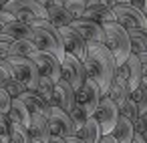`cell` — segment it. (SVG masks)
<instances>
[{"label":"cell","instance_id":"6da1fadb","mask_svg":"<svg viewBox=\"0 0 147 143\" xmlns=\"http://www.w3.org/2000/svg\"><path fill=\"white\" fill-rule=\"evenodd\" d=\"M85 69H87V77L91 81H95L101 89V95H105L109 89V83L115 77L117 65H115L113 55L109 53V49L103 42H89Z\"/></svg>","mask_w":147,"mask_h":143},{"label":"cell","instance_id":"7a4b0ae2","mask_svg":"<svg viewBox=\"0 0 147 143\" xmlns=\"http://www.w3.org/2000/svg\"><path fill=\"white\" fill-rule=\"evenodd\" d=\"M30 24H32V38H30L32 45H34L38 51L53 53L59 61H63V57H65V47H63L59 28L53 26L49 20H34V22H30Z\"/></svg>","mask_w":147,"mask_h":143},{"label":"cell","instance_id":"3957f363","mask_svg":"<svg viewBox=\"0 0 147 143\" xmlns=\"http://www.w3.org/2000/svg\"><path fill=\"white\" fill-rule=\"evenodd\" d=\"M103 45L109 49V53L115 59V65H121L131 55V40L129 32L117 24V22H105L103 24Z\"/></svg>","mask_w":147,"mask_h":143},{"label":"cell","instance_id":"277c9868","mask_svg":"<svg viewBox=\"0 0 147 143\" xmlns=\"http://www.w3.org/2000/svg\"><path fill=\"white\" fill-rule=\"evenodd\" d=\"M4 10L24 22H34V20H47V8L40 6L36 0H8L4 4Z\"/></svg>","mask_w":147,"mask_h":143},{"label":"cell","instance_id":"5b68a950","mask_svg":"<svg viewBox=\"0 0 147 143\" xmlns=\"http://www.w3.org/2000/svg\"><path fill=\"white\" fill-rule=\"evenodd\" d=\"M8 65H10V71H12V77L16 81H20L26 91H34L36 83H38V69L36 65L28 59V57H8L6 59Z\"/></svg>","mask_w":147,"mask_h":143},{"label":"cell","instance_id":"8992f818","mask_svg":"<svg viewBox=\"0 0 147 143\" xmlns=\"http://www.w3.org/2000/svg\"><path fill=\"white\" fill-rule=\"evenodd\" d=\"M61 79H63V81H67L75 91H79V89H81V85L89 79V77H87L85 63H83V61H79L77 57H73V55L65 53V57H63V61H61Z\"/></svg>","mask_w":147,"mask_h":143},{"label":"cell","instance_id":"52a82bcc","mask_svg":"<svg viewBox=\"0 0 147 143\" xmlns=\"http://www.w3.org/2000/svg\"><path fill=\"white\" fill-rule=\"evenodd\" d=\"M113 14H115V22L121 24L127 32L147 28V16H145L141 10H137L135 6H131L129 2L115 6V8H113Z\"/></svg>","mask_w":147,"mask_h":143},{"label":"cell","instance_id":"ba28073f","mask_svg":"<svg viewBox=\"0 0 147 143\" xmlns=\"http://www.w3.org/2000/svg\"><path fill=\"white\" fill-rule=\"evenodd\" d=\"M28 59L36 65L40 77H47L51 81H59L61 79V61L53 53H47V51H38L36 49V51H32L28 55Z\"/></svg>","mask_w":147,"mask_h":143},{"label":"cell","instance_id":"9c48e42d","mask_svg":"<svg viewBox=\"0 0 147 143\" xmlns=\"http://www.w3.org/2000/svg\"><path fill=\"white\" fill-rule=\"evenodd\" d=\"M49 129H51V135H57V137H73V135H77V127H75V123H73V119H71V115L67 113V111H63V109H59V107H51V111H49Z\"/></svg>","mask_w":147,"mask_h":143},{"label":"cell","instance_id":"30bf717a","mask_svg":"<svg viewBox=\"0 0 147 143\" xmlns=\"http://www.w3.org/2000/svg\"><path fill=\"white\" fill-rule=\"evenodd\" d=\"M59 34H61V40H63L65 53H69V55H73V57H77L79 61L85 63L89 42L81 36V32H77V30L69 24V26H61V28H59Z\"/></svg>","mask_w":147,"mask_h":143},{"label":"cell","instance_id":"8fae6325","mask_svg":"<svg viewBox=\"0 0 147 143\" xmlns=\"http://www.w3.org/2000/svg\"><path fill=\"white\" fill-rule=\"evenodd\" d=\"M93 117L97 119V123H99V127H101V133H103V135H109V133L113 131L117 119H119V109H117V105H115L111 99L101 97V101H99V105H97Z\"/></svg>","mask_w":147,"mask_h":143},{"label":"cell","instance_id":"7c38bea8","mask_svg":"<svg viewBox=\"0 0 147 143\" xmlns=\"http://www.w3.org/2000/svg\"><path fill=\"white\" fill-rule=\"evenodd\" d=\"M115 75H119L125 83H127V87H129V91H133L141 81H143V73H141V63H139V57L135 55V53H131L121 65H117V69H115Z\"/></svg>","mask_w":147,"mask_h":143},{"label":"cell","instance_id":"4fadbf2b","mask_svg":"<svg viewBox=\"0 0 147 143\" xmlns=\"http://www.w3.org/2000/svg\"><path fill=\"white\" fill-rule=\"evenodd\" d=\"M101 97H103V95H101L99 85H97L95 81L87 79V81L81 85V89L77 91V105L83 107V109L87 111V115H93L95 109H97V105H99V101H101Z\"/></svg>","mask_w":147,"mask_h":143},{"label":"cell","instance_id":"5bb4252c","mask_svg":"<svg viewBox=\"0 0 147 143\" xmlns=\"http://www.w3.org/2000/svg\"><path fill=\"white\" fill-rule=\"evenodd\" d=\"M53 105L71 113L73 107L77 105V91L63 79L55 81V91H53Z\"/></svg>","mask_w":147,"mask_h":143},{"label":"cell","instance_id":"9a60e30c","mask_svg":"<svg viewBox=\"0 0 147 143\" xmlns=\"http://www.w3.org/2000/svg\"><path fill=\"white\" fill-rule=\"evenodd\" d=\"M71 26L81 32V36L87 42H103V24L95 22V20H87V18H73Z\"/></svg>","mask_w":147,"mask_h":143},{"label":"cell","instance_id":"2e32d148","mask_svg":"<svg viewBox=\"0 0 147 143\" xmlns=\"http://www.w3.org/2000/svg\"><path fill=\"white\" fill-rule=\"evenodd\" d=\"M28 135L32 141H40L47 143L51 137V129H49V119L47 115H30V123H28Z\"/></svg>","mask_w":147,"mask_h":143},{"label":"cell","instance_id":"e0dca14e","mask_svg":"<svg viewBox=\"0 0 147 143\" xmlns=\"http://www.w3.org/2000/svg\"><path fill=\"white\" fill-rule=\"evenodd\" d=\"M2 34L10 36L12 40H22V38L30 40V38H32V24H30V22H24V20L12 18V20L2 28Z\"/></svg>","mask_w":147,"mask_h":143},{"label":"cell","instance_id":"ac0fdd59","mask_svg":"<svg viewBox=\"0 0 147 143\" xmlns=\"http://www.w3.org/2000/svg\"><path fill=\"white\" fill-rule=\"evenodd\" d=\"M79 18H87V20H95L99 24H105V22H115V14H113V8H107V6H99V4H87V8L83 10V14Z\"/></svg>","mask_w":147,"mask_h":143},{"label":"cell","instance_id":"d6986e66","mask_svg":"<svg viewBox=\"0 0 147 143\" xmlns=\"http://www.w3.org/2000/svg\"><path fill=\"white\" fill-rule=\"evenodd\" d=\"M18 99L26 105V109H28V113H30V115H47V117H49L51 105H49L47 101H42L34 91H24Z\"/></svg>","mask_w":147,"mask_h":143},{"label":"cell","instance_id":"ffe728a7","mask_svg":"<svg viewBox=\"0 0 147 143\" xmlns=\"http://www.w3.org/2000/svg\"><path fill=\"white\" fill-rule=\"evenodd\" d=\"M73 18H75V16H73L65 6H61L59 2L47 6V20H49L53 26H57V28H61V26H69V24L73 22Z\"/></svg>","mask_w":147,"mask_h":143},{"label":"cell","instance_id":"44dd1931","mask_svg":"<svg viewBox=\"0 0 147 143\" xmlns=\"http://www.w3.org/2000/svg\"><path fill=\"white\" fill-rule=\"evenodd\" d=\"M77 137L81 141H85V143H99L103 133H101V127H99V123H97V119L93 115L77 129Z\"/></svg>","mask_w":147,"mask_h":143},{"label":"cell","instance_id":"7402d4cb","mask_svg":"<svg viewBox=\"0 0 147 143\" xmlns=\"http://www.w3.org/2000/svg\"><path fill=\"white\" fill-rule=\"evenodd\" d=\"M129 87H127V83L119 77V75H115L113 77V81L109 83V89H107V93L103 95V97H107V99H111L115 105H121L127 97H129Z\"/></svg>","mask_w":147,"mask_h":143},{"label":"cell","instance_id":"603a6c76","mask_svg":"<svg viewBox=\"0 0 147 143\" xmlns=\"http://www.w3.org/2000/svg\"><path fill=\"white\" fill-rule=\"evenodd\" d=\"M8 119H10V123H14V125H22V127H28V123H30V113H28V109H26V105L18 99V97H14L12 99V103H10V109H8Z\"/></svg>","mask_w":147,"mask_h":143},{"label":"cell","instance_id":"cb8c5ba5","mask_svg":"<svg viewBox=\"0 0 147 143\" xmlns=\"http://www.w3.org/2000/svg\"><path fill=\"white\" fill-rule=\"evenodd\" d=\"M109 135H111L117 143H129V141L133 139V135H135L133 123H131L129 119H125V117L119 115V119H117V123H115V127H113V131H111Z\"/></svg>","mask_w":147,"mask_h":143},{"label":"cell","instance_id":"d4e9b609","mask_svg":"<svg viewBox=\"0 0 147 143\" xmlns=\"http://www.w3.org/2000/svg\"><path fill=\"white\" fill-rule=\"evenodd\" d=\"M129 40H131V53H135V55L147 53V28L131 30L129 32Z\"/></svg>","mask_w":147,"mask_h":143},{"label":"cell","instance_id":"484cf974","mask_svg":"<svg viewBox=\"0 0 147 143\" xmlns=\"http://www.w3.org/2000/svg\"><path fill=\"white\" fill-rule=\"evenodd\" d=\"M32 51H36V47L32 45V40H12L10 47H8V57H28ZM6 57V59H8Z\"/></svg>","mask_w":147,"mask_h":143},{"label":"cell","instance_id":"4316f807","mask_svg":"<svg viewBox=\"0 0 147 143\" xmlns=\"http://www.w3.org/2000/svg\"><path fill=\"white\" fill-rule=\"evenodd\" d=\"M53 91H55V81H51V79H47V77H38V83H36V87H34V93H36L42 101H47L51 107H53Z\"/></svg>","mask_w":147,"mask_h":143},{"label":"cell","instance_id":"83f0119b","mask_svg":"<svg viewBox=\"0 0 147 143\" xmlns=\"http://www.w3.org/2000/svg\"><path fill=\"white\" fill-rule=\"evenodd\" d=\"M129 97L133 99V103L137 105V109H139V113H145L147 111V81L143 79L131 93H129Z\"/></svg>","mask_w":147,"mask_h":143},{"label":"cell","instance_id":"f1b7e54d","mask_svg":"<svg viewBox=\"0 0 147 143\" xmlns=\"http://www.w3.org/2000/svg\"><path fill=\"white\" fill-rule=\"evenodd\" d=\"M117 109H119V115H121V117H125V119H129L131 123H135V119L141 115V113H139V109H137V105L133 103V99H131V97H127L121 105H117Z\"/></svg>","mask_w":147,"mask_h":143},{"label":"cell","instance_id":"f546056e","mask_svg":"<svg viewBox=\"0 0 147 143\" xmlns=\"http://www.w3.org/2000/svg\"><path fill=\"white\" fill-rule=\"evenodd\" d=\"M8 143H32V139H30V135H28V129L22 127V125H14V123H12Z\"/></svg>","mask_w":147,"mask_h":143},{"label":"cell","instance_id":"4dcf8cb0","mask_svg":"<svg viewBox=\"0 0 147 143\" xmlns=\"http://www.w3.org/2000/svg\"><path fill=\"white\" fill-rule=\"evenodd\" d=\"M57 2H59L61 6H65L75 18H79V16L83 14V10L87 8V2H89V0H57Z\"/></svg>","mask_w":147,"mask_h":143},{"label":"cell","instance_id":"1f68e13d","mask_svg":"<svg viewBox=\"0 0 147 143\" xmlns=\"http://www.w3.org/2000/svg\"><path fill=\"white\" fill-rule=\"evenodd\" d=\"M0 87H2V89H4V91H6V93H8L12 99H14V97H20V95L26 91V87H24L20 81H16L14 77H10L8 81H4V83L0 85Z\"/></svg>","mask_w":147,"mask_h":143},{"label":"cell","instance_id":"d6a6232c","mask_svg":"<svg viewBox=\"0 0 147 143\" xmlns=\"http://www.w3.org/2000/svg\"><path fill=\"white\" fill-rule=\"evenodd\" d=\"M10 127H12V123H10L8 115H2V113H0V143H8Z\"/></svg>","mask_w":147,"mask_h":143},{"label":"cell","instance_id":"836d02e7","mask_svg":"<svg viewBox=\"0 0 147 143\" xmlns=\"http://www.w3.org/2000/svg\"><path fill=\"white\" fill-rule=\"evenodd\" d=\"M69 115H71V119H73V123H75V127H77V129H79V127H81V125L91 117V115H87V111H85L83 107H79V105H75V107H73V111H71Z\"/></svg>","mask_w":147,"mask_h":143},{"label":"cell","instance_id":"e575fe53","mask_svg":"<svg viewBox=\"0 0 147 143\" xmlns=\"http://www.w3.org/2000/svg\"><path fill=\"white\" fill-rule=\"evenodd\" d=\"M133 129H135V133H139V135H143V137L147 139V111H145V113H141V115L135 119Z\"/></svg>","mask_w":147,"mask_h":143},{"label":"cell","instance_id":"d590c367","mask_svg":"<svg viewBox=\"0 0 147 143\" xmlns=\"http://www.w3.org/2000/svg\"><path fill=\"white\" fill-rule=\"evenodd\" d=\"M10 103H12V97H10L2 87H0V113H2V115H6V113H8Z\"/></svg>","mask_w":147,"mask_h":143},{"label":"cell","instance_id":"8d00e7d4","mask_svg":"<svg viewBox=\"0 0 147 143\" xmlns=\"http://www.w3.org/2000/svg\"><path fill=\"white\" fill-rule=\"evenodd\" d=\"M12 77V71H10V65L6 59H0V85H2L4 81H8Z\"/></svg>","mask_w":147,"mask_h":143},{"label":"cell","instance_id":"74e56055","mask_svg":"<svg viewBox=\"0 0 147 143\" xmlns=\"http://www.w3.org/2000/svg\"><path fill=\"white\" fill-rule=\"evenodd\" d=\"M129 0H89L87 4H99V6H107V8H115L119 4H127Z\"/></svg>","mask_w":147,"mask_h":143},{"label":"cell","instance_id":"f35d334b","mask_svg":"<svg viewBox=\"0 0 147 143\" xmlns=\"http://www.w3.org/2000/svg\"><path fill=\"white\" fill-rule=\"evenodd\" d=\"M10 42H12L10 36H6V34L0 32V59H6V57H8V47H10Z\"/></svg>","mask_w":147,"mask_h":143},{"label":"cell","instance_id":"ab89813d","mask_svg":"<svg viewBox=\"0 0 147 143\" xmlns=\"http://www.w3.org/2000/svg\"><path fill=\"white\" fill-rule=\"evenodd\" d=\"M129 4L135 6L137 10H141V12L147 16V0H129Z\"/></svg>","mask_w":147,"mask_h":143},{"label":"cell","instance_id":"60d3db41","mask_svg":"<svg viewBox=\"0 0 147 143\" xmlns=\"http://www.w3.org/2000/svg\"><path fill=\"white\" fill-rule=\"evenodd\" d=\"M139 57V63H141V73H143V79L147 81V53H141L137 55Z\"/></svg>","mask_w":147,"mask_h":143},{"label":"cell","instance_id":"b9f144b4","mask_svg":"<svg viewBox=\"0 0 147 143\" xmlns=\"http://www.w3.org/2000/svg\"><path fill=\"white\" fill-rule=\"evenodd\" d=\"M10 20H12V16H10L6 10H0V32H2V28H4Z\"/></svg>","mask_w":147,"mask_h":143},{"label":"cell","instance_id":"7bdbcfd3","mask_svg":"<svg viewBox=\"0 0 147 143\" xmlns=\"http://www.w3.org/2000/svg\"><path fill=\"white\" fill-rule=\"evenodd\" d=\"M47 143H67V139H65V137H57V135H51Z\"/></svg>","mask_w":147,"mask_h":143},{"label":"cell","instance_id":"ee69618b","mask_svg":"<svg viewBox=\"0 0 147 143\" xmlns=\"http://www.w3.org/2000/svg\"><path fill=\"white\" fill-rule=\"evenodd\" d=\"M129 143H147V139H145L143 135H139V133H135V135H133V139H131Z\"/></svg>","mask_w":147,"mask_h":143},{"label":"cell","instance_id":"f6af8a7d","mask_svg":"<svg viewBox=\"0 0 147 143\" xmlns=\"http://www.w3.org/2000/svg\"><path fill=\"white\" fill-rule=\"evenodd\" d=\"M99 143H117V141H115L111 135H103V137L99 139Z\"/></svg>","mask_w":147,"mask_h":143},{"label":"cell","instance_id":"bcb514c9","mask_svg":"<svg viewBox=\"0 0 147 143\" xmlns=\"http://www.w3.org/2000/svg\"><path fill=\"white\" fill-rule=\"evenodd\" d=\"M36 2H38L40 6H45V8H47V6H51V4H55V2H57V0H36Z\"/></svg>","mask_w":147,"mask_h":143},{"label":"cell","instance_id":"7dc6e473","mask_svg":"<svg viewBox=\"0 0 147 143\" xmlns=\"http://www.w3.org/2000/svg\"><path fill=\"white\" fill-rule=\"evenodd\" d=\"M67 143H85V141H81L77 135H73V137H67Z\"/></svg>","mask_w":147,"mask_h":143},{"label":"cell","instance_id":"c3c4849f","mask_svg":"<svg viewBox=\"0 0 147 143\" xmlns=\"http://www.w3.org/2000/svg\"><path fill=\"white\" fill-rule=\"evenodd\" d=\"M8 2V0H0V10H4V4Z\"/></svg>","mask_w":147,"mask_h":143},{"label":"cell","instance_id":"681fc988","mask_svg":"<svg viewBox=\"0 0 147 143\" xmlns=\"http://www.w3.org/2000/svg\"><path fill=\"white\" fill-rule=\"evenodd\" d=\"M32 143H40V141H32Z\"/></svg>","mask_w":147,"mask_h":143}]
</instances>
